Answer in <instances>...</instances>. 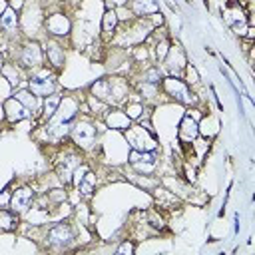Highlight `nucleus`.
<instances>
[{"label": "nucleus", "instance_id": "nucleus-22", "mask_svg": "<svg viewBox=\"0 0 255 255\" xmlns=\"http://www.w3.org/2000/svg\"><path fill=\"white\" fill-rule=\"evenodd\" d=\"M118 24H120V16H118V12L112 10V8H108V10L104 12V16H102V32H104L106 36H110V34L116 32Z\"/></svg>", "mask_w": 255, "mask_h": 255}, {"label": "nucleus", "instance_id": "nucleus-19", "mask_svg": "<svg viewBox=\"0 0 255 255\" xmlns=\"http://www.w3.org/2000/svg\"><path fill=\"white\" fill-rule=\"evenodd\" d=\"M76 189H78V193L82 195V197H92L94 195V191H96V173L92 171V169H88L86 173H84V177L80 179V183L76 185Z\"/></svg>", "mask_w": 255, "mask_h": 255}, {"label": "nucleus", "instance_id": "nucleus-8", "mask_svg": "<svg viewBox=\"0 0 255 255\" xmlns=\"http://www.w3.org/2000/svg\"><path fill=\"white\" fill-rule=\"evenodd\" d=\"M128 163L139 173V175H149L155 165H157V151H139L131 149L128 155Z\"/></svg>", "mask_w": 255, "mask_h": 255}, {"label": "nucleus", "instance_id": "nucleus-18", "mask_svg": "<svg viewBox=\"0 0 255 255\" xmlns=\"http://www.w3.org/2000/svg\"><path fill=\"white\" fill-rule=\"evenodd\" d=\"M129 8H131V12L135 16H141V18L143 16H153V14L159 12L157 0H131Z\"/></svg>", "mask_w": 255, "mask_h": 255}, {"label": "nucleus", "instance_id": "nucleus-16", "mask_svg": "<svg viewBox=\"0 0 255 255\" xmlns=\"http://www.w3.org/2000/svg\"><path fill=\"white\" fill-rule=\"evenodd\" d=\"M197 135H199L197 122H195L189 114H185L183 120H181V124H179V128H177V137H179V141H183V143H191V141L197 139Z\"/></svg>", "mask_w": 255, "mask_h": 255}, {"label": "nucleus", "instance_id": "nucleus-15", "mask_svg": "<svg viewBox=\"0 0 255 255\" xmlns=\"http://www.w3.org/2000/svg\"><path fill=\"white\" fill-rule=\"evenodd\" d=\"M104 122H106V126H108L110 129H116V131H126V129L131 126L129 116H128L124 110H118V108L108 110V114L104 116Z\"/></svg>", "mask_w": 255, "mask_h": 255}, {"label": "nucleus", "instance_id": "nucleus-1", "mask_svg": "<svg viewBox=\"0 0 255 255\" xmlns=\"http://www.w3.org/2000/svg\"><path fill=\"white\" fill-rule=\"evenodd\" d=\"M90 94L106 106H118L128 100L129 86L124 78H100L90 86Z\"/></svg>", "mask_w": 255, "mask_h": 255}, {"label": "nucleus", "instance_id": "nucleus-5", "mask_svg": "<svg viewBox=\"0 0 255 255\" xmlns=\"http://www.w3.org/2000/svg\"><path fill=\"white\" fill-rule=\"evenodd\" d=\"M74 239H76V235H74L72 225L64 223V221L52 225L44 235V241L50 249H68L74 243Z\"/></svg>", "mask_w": 255, "mask_h": 255}, {"label": "nucleus", "instance_id": "nucleus-2", "mask_svg": "<svg viewBox=\"0 0 255 255\" xmlns=\"http://www.w3.org/2000/svg\"><path fill=\"white\" fill-rule=\"evenodd\" d=\"M159 86H161V90H163L169 98H173L175 102L185 104V106H193V104H195V96H193V92L189 90V86L183 82V78L165 76V78H161Z\"/></svg>", "mask_w": 255, "mask_h": 255}, {"label": "nucleus", "instance_id": "nucleus-30", "mask_svg": "<svg viewBox=\"0 0 255 255\" xmlns=\"http://www.w3.org/2000/svg\"><path fill=\"white\" fill-rule=\"evenodd\" d=\"M10 189H4L2 193H0V205H8L10 203Z\"/></svg>", "mask_w": 255, "mask_h": 255}, {"label": "nucleus", "instance_id": "nucleus-23", "mask_svg": "<svg viewBox=\"0 0 255 255\" xmlns=\"http://www.w3.org/2000/svg\"><path fill=\"white\" fill-rule=\"evenodd\" d=\"M14 98H16L18 102H22L30 112H36V110L40 108V106H38V104H40V98H38L36 94H32L30 90H18V92L14 94Z\"/></svg>", "mask_w": 255, "mask_h": 255}, {"label": "nucleus", "instance_id": "nucleus-25", "mask_svg": "<svg viewBox=\"0 0 255 255\" xmlns=\"http://www.w3.org/2000/svg\"><path fill=\"white\" fill-rule=\"evenodd\" d=\"M161 78H163V74H161V68H159V66H151V68H147V70L141 74V82L153 84V86H159Z\"/></svg>", "mask_w": 255, "mask_h": 255}, {"label": "nucleus", "instance_id": "nucleus-6", "mask_svg": "<svg viewBox=\"0 0 255 255\" xmlns=\"http://www.w3.org/2000/svg\"><path fill=\"white\" fill-rule=\"evenodd\" d=\"M28 90H30L32 94H36L38 98H46V96L54 94V92H56L54 76H52L48 70H44L42 66L36 68V72H32L30 78H28Z\"/></svg>", "mask_w": 255, "mask_h": 255}, {"label": "nucleus", "instance_id": "nucleus-17", "mask_svg": "<svg viewBox=\"0 0 255 255\" xmlns=\"http://www.w3.org/2000/svg\"><path fill=\"white\" fill-rule=\"evenodd\" d=\"M20 26V16L18 10H14L12 6H6L4 12L0 14V30L6 34H16Z\"/></svg>", "mask_w": 255, "mask_h": 255}, {"label": "nucleus", "instance_id": "nucleus-14", "mask_svg": "<svg viewBox=\"0 0 255 255\" xmlns=\"http://www.w3.org/2000/svg\"><path fill=\"white\" fill-rule=\"evenodd\" d=\"M225 20H227V24L235 30V34H239V36H243L247 30H249V20H247V14L239 8V6H229L227 10H225Z\"/></svg>", "mask_w": 255, "mask_h": 255}, {"label": "nucleus", "instance_id": "nucleus-3", "mask_svg": "<svg viewBox=\"0 0 255 255\" xmlns=\"http://www.w3.org/2000/svg\"><path fill=\"white\" fill-rule=\"evenodd\" d=\"M70 137H72V141H74L76 147H80L82 151H88V149H92L94 143H96L98 129H96V126H94L92 122H88V120H78V118H76L72 129H70Z\"/></svg>", "mask_w": 255, "mask_h": 255}, {"label": "nucleus", "instance_id": "nucleus-21", "mask_svg": "<svg viewBox=\"0 0 255 255\" xmlns=\"http://www.w3.org/2000/svg\"><path fill=\"white\" fill-rule=\"evenodd\" d=\"M60 102H62V96H60V94H56V92L44 98V106H42V120H44V122H48V120L56 114V110H58Z\"/></svg>", "mask_w": 255, "mask_h": 255}, {"label": "nucleus", "instance_id": "nucleus-24", "mask_svg": "<svg viewBox=\"0 0 255 255\" xmlns=\"http://www.w3.org/2000/svg\"><path fill=\"white\" fill-rule=\"evenodd\" d=\"M0 74L8 80V84H10L12 88H16V86L20 84V70H18L16 64H4V66L0 68Z\"/></svg>", "mask_w": 255, "mask_h": 255}, {"label": "nucleus", "instance_id": "nucleus-27", "mask_svg": "<svg viewBox=\"0 0 255 255\" xmlns=\"http://www.w3.org/2000/svg\"><path fill=\"white\" fill-rule=\"evenodd\" d=\"M141 112H143V106H141V104H128L126 114L129 116V120H137V118H141Z\"/></svg>", "mask_w": 255, "mask_h": 255}, {"label": "nucleus", "instance_id": "nucleus-13", "mask_svg": "<svg viewBox=\"0 0 255 255\" xmlns=\"http://www.w3.org/2000/svg\"><path fill=\"white\" fill-rule=\"evenodd\" d=\"M2 112H4V116H6V120H8L10 124H16V122L28 120V118L32 116V112H30L22 102H18L14 96H12V98H8V100L4 102Z\"/></svg>", "mask_w": 255, "mask_h": 255}, {"label": "nucleus", "instance_id": "nucleus-9", "mask_svg": "<svg viewBox=\"0 0 255 255\" xmlns=\"http://www.w3.org/2000/svg\"><path fill=\"white\" fill-rule=\"evenodd\" d=\"M44 28H46V32H48L52 38H64V36L70 34V30H72V22H70V18H68L66 14H62V12H54V14L46 16V20H44Z\"/></svg>", "mask_w": 255, "mask_h": 255}, {"label": "nucleus", "instance_id": "nucleus-7", "mask_svg": "<svg viewBox=\"0 0 255 255\" xmlns=\"http://www.w3.org/2000/svg\"><path fill=\"white\" fill-rule=\"evenodd\" d=\"M18 66L20 68H28V70H36L44 64V48L36 42V40H28L20 46V56H18Z\"/></svg>", "mask_w": 255, "mask_h": 255}, {"label": "nucleus", "instance_id": "nucleus-10", "mask_svg": "<svg viewBox=\"0 0 255 255\" xmlns=\"http://www.w3.org/2000/svg\"><path fill=\"white\" fill-rule=\"evenodd\" d=\"M80 163H82V157L76 151H70V153H64L62 155V159L56 165V173H58V177H60V181L64 185H70L72 183V175H74V171H76V167Z\"/></svg>", "mask_w": 255, "mask_h": 255}, {"label": "nucleus", "instance_id": "nucleus-12", "mask_svg": "<svg viewBox=\"0 0 255 255\" xmlns=\"http://www.w3.org/2000/svg\"><path fill=\"white\" fill-rule=\"evenodd\" d=\"M42 48H44V60L50 64V68L62 70V68H64V62H66V54H64L62 44H60L56 38H52V40H48Z\"/></svg>", "mask_w": 255, "mask_h": 255}, {"label": "nucleus", "instance_id": "nucleus-29", "mask_svg": "<svg viewBox=\"0 0 255 255\" xmlns=\"http://www.w3.org/2000/svg\"><path fill=\"white\" fill-rule=\"evenodd\" d=\"M48 199H52V201H64L66 199V191L64 189H52V191H48Z\"/></svg>", "mask_w": 255, "mask_h": 255}, {"label": "nucleus", "instance_id": "nucleus-26", "mask_svg": "<svg viewBox=\"0 0 255 255\" xmlns=\"http://www.w3.org/2000/svg\"><path fill=\"white\" fill-rule=\"evenodd\" d=\"M181 76H183V82H185L187 86H189V84H191V86H195V84L199 82L197 70H195L191 64H187V66H185V70H183V74H181Z\"/></svg>", "mask_w": 255, "mask_h": 255}, {"label": "nucleus", "instance_id": "nucleus-11", "mask_svg": "<svg viewBox=\"0 0 255 255\" xmlns=\"http://www.w3.org/2000/svg\"><path fill=\"white\" fill-rule=\"evenodd\" d=\"M34 197H36V193H34L32 187H28V185L18 187V189H14V191L10 193V203H8V207L20 215V213L28 211V207H30L32 201H34Z\"/></svg>", "mask_w": 255, "mask_h": 255}, {"label": "nucleus", "instance_id": "nucleus-20", "mask_svg": "<svg viewBox=\"0 0 255 255\" xmlns=\"http://www.w3.org/2000/svg\"><path fill=\"white\" fill-rule=\"evenodd\" d=\"M20 223V217L16 211L0 207V231H16Z\"/></svg>", "mask_w": 255, "mask_h": 255}, {"label": "nucleus", "instance_id": "nucleus-4", "mask_svg": "<svg viewBox=\"0 0 255 255\" xmlns=\"http://www.w3.org/2000/svg\"><path fill=\"white\" fill-rule=\"evenodd\" d=\"M128 143L131 149H139V151H157V141H155V135L149 133L141 124L137 126H129L126 131H124Z\"/></svg>", "mask_w": 255, "mask_h": 255}, {"label": "nucleus", "instance_id": "nucleus-28", "mask_svg": "<svg viewBox=\"0 0 255 255\" xmlns=\"http://www.w3.org/2000/svg\"><path fill=\"white\" fill-rule=\"evenodd\" d=\"M133 251H135V245H133L131 241H124V243H122V245H120V247L116 249V253H118V255H124V253L131 255Z\"/></svg>", "mask_w": 255, "mask_h": 255}]
</instances>
